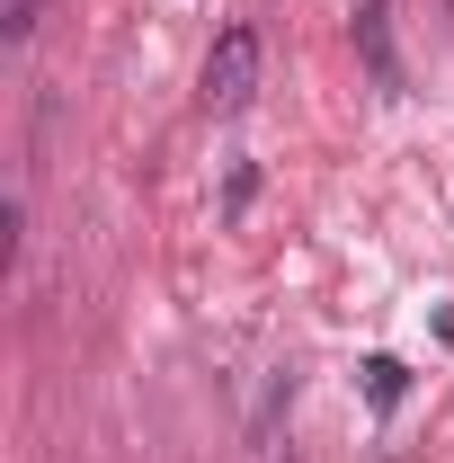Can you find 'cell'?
<instances>
[{"label": "cell", "instance_id": "6da1fadb", "mask_svg": "<svg viewBox=\"0 0 454 463\" xmlns=\"http://www.w3.org/2000/svg\"><path fill=\"white\" fill-rule=\"evenodd\" d=\"M259 27H241L232 18L223 36H214V54H205V116H241L250 99H259Z\"/></svg>", "mask_w": 454, "mask_h": 463}, {"label": "cell", "instance_id": "3957f363", "mask_svg": "<svg viewBox=\"0 0 454 463\" xmlns=\"http://www.w3.org/2000/svg\"><path fill=\"white\" fill-rule=\"evenodd\" d=\"M36 18H45V0H0V45H27Z\"/></svg>", "mask_w": 454, "mask_h": 463}, {"label": "cell", "instance_id": "277c9868", "mask_svg": "<svg viewBox=\"0 0 454 463\" xmlns=\"http://www.w3.org/2000/svg\"><path fill=\"white\" fill-rule=\"evenodd\" d=\"M401 383H410V374H401V356H374V365H365V392H374L383 410L401 402Z\"/></svg>", "mask_w": 454, "mask_h": 463}, {"label": "cell", "instance_id": "7a4b0ae2", "mask_svg": "<svg viewBox=\"0 0 454 463\" xmlns=\"http://www.w3.org/2000/svg\"><path fill=\"white\" fill-rule=\"evenodd\" d=\"M393 0H356V54H365V71L383 80V90H401V54H393Z\"/></svg>", "mask_w": 454, "mask_h": 463}]
</instances>
